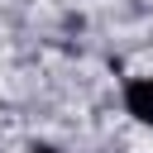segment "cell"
<instances>
[{"instance_id":"obj_1","label":"cell","mask_w":153,"mask_h":153,"mask_svg":"<svg viewBox=\"0 0 153 153\" xmlns=\"http://www.w3.org/2000/svg\"><path fill=\"white\" fill-rule=\"evenodd\" d=\"M129 115H139L143 124H153V81H129Z\"/></svg>"},{"instance_id":"obj_2","label":"cell","mask_w":153,"mask_h":153,"mask_svg":"<svg viewBox=\"0 0 153 153\" xmlns=\"http://www.w3.org/2000/svg\"><path fill=\"white\" fill-rule=\"evenodd\" d=\"M38 153H53V148H38Z\"/></svg>"}]
</instances>
